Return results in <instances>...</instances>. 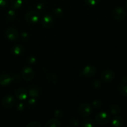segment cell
Wrapping results in <instances>:
<instances>
[{
  "label": "cell",
  "mask_w": 127,
  "mask_h": 127,
  "mask_svg": "<svg viewBox=\"0 0 127 127\" xmlns=\"http://www.w3.org/2000/svg\"><path fill=\"white\" fill-rule=\"evenodd\" d=\"M78 112L83 117H87L92 113V108L89 104L84 103L82 104L78 108Z\"/></svg>",
  "instance_id": "1"
},
{
  "label": "cell",
  "mask_w": 127,
  "mask_h": 127,
  "mask_svg": "<svg viewBox=\"0 0 127 127\" xmlns=\"http://www.w3.org/2000/svg\"><path fill=\"white\" fill-rule=\"evenodd\" d=\"M109 120H110L109 115L105 112L99 113L95 117V121L99 125H105L109 123Z\"/></svg>",
  "instance_id": "2"
},
{
  "label": "cell",
  "mask_w": 127,
  "mask_h": 127,
  "mask_svg": "<svg viewBox=\"0 0 127 127\" xmlns=\"http://www.w3.org/2000/svg\"><path fill=\"white\" fill-rule=\"evenodd\" d=\"M112 16L115 19L122 21L125 19L126 16V12L123 7H116L113 10Z\"/></svg>",
  "instance_id": "3"
},
{
  "label": "cell",
  "mask_w": 127,
  "mask_h": 127,
  "mask_svg": "<svg viewBox=\"0 0 127 127\" xmlns=\"http://www.w3.org/2000/svg\"><path fill=\"white\" fill-rule=\"evenodd\" d=\"M40 18V15L38 12L35 11H29L26 14V19L31 24L37 23Z\"/></svg>",
  "instance_id": "4"
},
{
  "label": "cell",
  "mask_w": 127,
  "mask_h": 127,
  "mask_svg": "<svg viewBox=\"0 0 127 127\" xmlns=\"http://www.w3.org/2000/svg\"><path fill=\"white\" fill-rule=\"evenodd\" d=\"M22 76L23 79L26 81L32 80L34 77V72L33 69L30 67H25L22 69Z\"/></svg>",
  "instance_id": "5"
},
{
  "label": "cell",
  "mask_w": 127,
  "mask_h": 127,
  "mask_svg": "<svg viewBox=\"0 0 127 127\" xmlns=\"http://www.w3.org/2000/svg\"><path fill=\"white\" fill-rule=\"evenodd\" d=\"M6 35L8 39L12 41H15L17 40V38H19V35L17 30L12 28V27L7 29L6 31Z\"/></svg>",
  "instance_id": "6"
},
{
  "label": "cell",
  "mask_w": 127,
  "mask_h": 127,
  "mask_svg": "<svg viewBox=\"0 0 127 127\" xmlns=\"http://www.w3.org/2000/svg\"><path fill=\"white\" fill-rule=\"evenodd\" d=\"M115 78V73L112 70H106L102 73L101 78L105 83H109L113 81Z\"/></svg>",
  "instance_id": "7"
},
{
  "label": "cell",
  "mask_w": 127,
  "mask_h": 127,
  "mask_svg": "<svg viewBox=\"0 0 127 127\" xmlns=\"http://www.w3.org/2000/svg\"><path fill=\"white\" fill-rule=\"evenodd\" d=\"M15 99L12 96V95H6L2 99V104L3 105V107H4L5 108H11L15 104Z\"/></svg>",
  "instance_id": "8"
},
{
  "label": "cell",
  "mask_w": 127,
  "mask_h": 127,
  "mask_svg": "<svg viewBox=\"0 0 127 127\" xmlns=\"http://www.w3.org/2000/svg\"><path fill=\"white\" fill-rule=\"evenodd\" d=\"M81 73L83 76L91 78L96 73V69L94 67L91 66H87L82 71Z\"/></svg>",
  "instance_id": "9"
},
{
  "label": "cell",
  "mask_w": 127,
  "mask_h": 127,
  "mask_svg": "<svg viewBox=\"0 0 127 127\" xmlns=\"http://www.w3.org/2000/svg\"><path fill=\"white\" fill-rule=\"evenodd\" d=\"M53 24V19L50 15L46 14L43 17L42 19V25L43 27L48 28L52 26Z\"/></svg>",
  "instance_id": "10"
},
{
  "label": "cell",
  "mask_w": 127,
  "mask_h": 127,
  "mask_svg": "<svg viewBox=\"0 0 127 127\" xmlns=\"http://www.w3.org/2000/svg\"><path fill=\"white\" fill-rule=\"evenodd\" d=\"M16 96L20 100H24L28 96V93L24 88H20L16 91Z\"/></svg>",
  "instance_id": "11"
},
{
  "label": "cell",
  "mask_w": 127,
  "mask_h": 127,
  "mask_svg": "<svg viewBox=\"0 0 127 127\" xmlns=\"http://www.w3.org/2000/svg\"><path fill=\"white\" fill-rule=\"evenodd\" d=\"M12 79L7 74H2L0 76V84L2 86H7L11 83Z\"/></svg>",
  "instance_id": "12"
},
{
  "label": "cell",
  "mask_w": 127,
  "mask_h": 127,
  "mask_svg": "<svg viewBox=\"0 0 127 127\" xmlns=\"http://www.w3.org/2000/svg\"><path fill=\"white\" fill-rule=\"evenodd\" d=\"M45 127H61V124L57 119H52L47 121Z\"/></svg>",
  "instance_id": "13"
},
{
  "label": "cell",
  "mask_w": 127,
  "mask_h": 127,
  "mask_svg": "<svg viewBox=\"0 0 127 127\" xmlns=\"http://www.w3.org/2000/svg\"><path fill=\"white\" fill-rule=\"evenodd\" d=\"M124 124V120L120 117L115 116L112 121L113 127H122Z\"/></svg>",
  "instance_id": "14"
},
{
  "label": "cell",
  "mask_w": 127,
  "mask_h": 127,
  "mask_svg": "<svg viewBox=\"0 0 127 127\" xmlns=\"http://www.w3.org/2000/svg\"><path fill=\"white\" fill-rule=\"evenodd\" d=\"M119 91L120 94L123 96H127V84L126 83H122L119 86Z\"/></svg>",
  "instance_id": "15"
},
{
  "label": "cell",
  "mask_w": 127,
  "mask_h": 127,
  "mask_svg": "<svg viewBox=\"0 0 127 127\" xmlns=\"http://www.w3.org/2000/svg\"><path fill=\"white\" fill-rule=\"evenodd\" d=\"M22 2H23L22 0H11V6L15 9L20 8L22 5Z\"/></svg>",
  "instance_id": "16"
},
{
  "label": "cell",
  "mask_w": 127,
  "mask_h": 127,
  "mask_svg": "<svg viewBox=\"0 0 127 127\" xmlns=\"http://www.w3.org/2000/svg\"><path fill=\"white\" fill-rule=\"evenodd\" d=\"M12 52H13V53L15 55H21L24 52V47L22 45H15L12 48Z\"/></svg>",
  "instance_id": "17"
},
{
  "label": "cell",
  "mask_w": 127,
  "mask_h": 127,
  "mask_svg": "<svg viewBox=\"0 0 127 127\" xmlns=\"http://www.w3.org/2000/svg\"><path fill=\"white\" fill-rule=\"evenodd\" d=\"M94 121L91 119H86L82 123V127H94Z\"/></svg>",
  "instance_id": "18"
},
{
  "label": "cell",
  "mask_w": 127,
  "mask_h": 127,
  "mask_svg": "<svg viewBox=\"0 0 127 127\" xmlns=\"http://www.w3.org/2000/svg\"><path fill=\"white\" fill-rule=\"evenodd\" d=\"M38 95H39V91L36 88H31L29 90V95L32 98L35 99L36 97L38 96Z\"/></svg>",
  "instance_id": "19"
},
{
  "label": "cell",
  "mask_w": 127,
  "mask_h": 127,
  "mask_svg": "<svg viewBox=\"0 0 127 127\" xmlns=\"http://www.w3.org/2000/svg\"><path fill=\"white\" fill-rule=\"evenodd\" d=\"M110 112L113 115H117L119 114L120 111V107L117 105H112L110 107Z\"/></svg>",
  "instance_id": "20"
},
{
  "label": "cell",
  "mask_w": 127,
  "mask_h": 127,
  "mask_svg": "<svg viewBox=\"0 0 127 127\" xmlns=\"http://www.w3.org/2000/svg\"><path fill=\"white\" fill-rule=\"evenodd\" d=\"M15 16H16V14L14 10L11 9L7 12V18L9 21H13L15 18Z\"/></svg>",
  "instance_id": "21"
},
{
  "label": "cell",
  "mask_w": 127,
  "mask_h": 127,
  "mask_svg": "<svg viewBox=\"0 0 127 127\" xmlns=\"http://www.w3.org/2000/svg\"><path fill=\"white\" fill-rule=\"evenodd\" d=\"M100 1V0H85V2L89 6H95Z\"/></svg>",
  "instance_id": "22"
},
{
  "label": "cell",
  "mask_w": 127,
  "mask_h": 127,
  "mask_svg": "<svg viewBox=\"0 0 127 127\" xmlns=\"http://www.w3.org/2000/svg\"><path fill=\"white\" fill-rule=\"evenodd\" d=\"M26 127H41V125L40 123L37 121H32L29 124H27Z\"/></svg>",
  "instance_id": "23"
},
{
  "label": "cell",
  "mask_w": 127,
  "mask_h": 127,
  "mask_svg": "<svg viewBox=\"0 0 127 127\" xmlns=\"http://www.w3.org/2000/svg\"><path fill=\"white\" fill-rule=\"evenodd\" d=\"M93 106L95 108H96V109H99V108L101 107L102 102L101 101L99 100H95L94 101H93Z\"/></svg>",
  "instance_id": "24"
},
{
  "label": "cell",
  "mask_w": 127,
  "mask_h": 127,
  "mask_svg": "<svg viewBox=\"0 0 127 127\" xmlns=\"http://www.w3.org/2000/svg\"><path fill=\"white\" fill-rule=\"evenodd\" d=\"M54 115H55V117L57 119H60V118H62V117L63 116V112L60 110H56V111L54 112Z\"/></svg>",
  "instance_id": "25"
},
{
  "label": "cell",
  "mask_w": 127,
  "mask_h": 127,
  "mask_svg": "<svg viewBox=\"0 0 127 127\" xmlns=\"http://www.w3.org/2000/svg\"><path fill=\"white\" fill-rule=\"evenodd\" d=\"M93 86L95 89H99L101 86V83L99 80H96L93 83Z\"/></svg>",
  "instance_id": "26"
},
{
  "label": "cell",
  "mask_w": 127,
  "mask_h": 127,
  "mask_svg": "<svg viewBox=\"0 0 127 127\" xmlns=\"http://www.w3.org/2000/svg\"><path fill=\"white\" fill-rule=\"evenodd\" d=\"M62 12H63V11L61 8H57L54 11L55 15L57 16H60L61 15H62Z\"/></svg>",
  "instance_id": "27"
},
{
  "label": "cell",
  "mask_w": 127,
  "mask_h": 127,
  "mask_svg": "<svg viewBox=\"0 0 127 127\" xmlns=\"http://www.w3.org/2000/svg\"><path fill=\"white\" fill-rule=\"evenodd\" d=\"M8 4L7 0H0V6L1 7H6Z\"/></svg>",
  "instance_id": "28"
},
{
  "label": "cell",
  "mask_w": 127,
  "mask_h": 127,
  "mask_svg": "<svg viewBox=\"0 0 127 127\" xmlns=\"http://www.w3.org/2000/svg\"><path fill=\"white\" fill-rule=\"evenodd\" d=\"M17 109L20 110H23V109H24V105L23 104H22V103L18 104V105H17Z\"/></svg>",
  "instance_id": "29"
},
{
  "label": "cell",
  "mask_w": 127,
  "mask_h": 127,
  "mask_svg": "<svg viewBox=\"0 0 127 127\" xmlns=\"http://www.w3.org/2000/svg\"><path fill=\"white\" fill-rule=\"evenodd\" d=\"M29 104H31V105H33V104L35 103V98H31V99L29 100Z\"/></svg>",
  "instance_id": "30"
},
{
  "label": "cell",
  "mask_w": 127,
  "mask_h": 127,
  "mask_svg": "<svg viewBox=\"0 0 127 127\" xmlns=\"http://www.w3.org/2000/svg\"><path fill=\"white\" fill-rule=\"evenodd\" d=\"M37 9L39 10L42 9V8L43 7V3H39L38 5H37Z\"/></svg>",
  "instance_id": "31"
},
{
  "label": "cell",
  "mask_w": 127,
  "mask_h": 127,
  "mask_svg": "<svg viewBox=\"0 0 127 127\" xmlns=\"http://www.w3.org/2000/svg\"><path fill=\"white\" fill-rule=\"evenodd\" d=\"M22 37L23 39H26V38H27V37H28V35H27V33H26V32H23V33H22Z\"/></svg>",
  "instance_id": "32"
},
{
  "label": "cell",
  "mask_w": 127,
  "mask_h": 127,
  "mask_svg": "<svg viewBox=\"0 0 127 127\" xmlns=\"http://www.w3.org/2000/svg\"><path fill=\"white\" fill-rule=\"evenodd\" d=\"M71 122H73L72 123V124H73L74 126H77V125L79 124V122H77L76 120H73L71 121Z\"/></svg>",
  "instance_id": "33"
},
{
  "label": "cell",
  "mask_w": 127,
  "mask_h": 127,
  "mask_svg": "<svg viewBox=\"0 0 127 127\" xmlns=\"http://www.w3.org/2000/svg\"><path fill=\"white\" fill-rule=\"evenodd\" d=\"M122 81L123 83H126L127 82V77H124L122 79Z\"/></svg>",
  "instance_id": "34"
},
{
  "label": "cell",
  "mask_w": 127,
  "mask_h": 127,
  "mask_svg": "<svg viewBox=\"0 0 127 127\" xmlns=\"http://www.w3.org/2000/svg\"><path fill=\"white\" fill-rule=\"evenodd\" d=\"M125 6H126V8L127 9V0L126 1V3H125Z\"/></svg>",
  "instance_id": "35"
}]
</instances>
